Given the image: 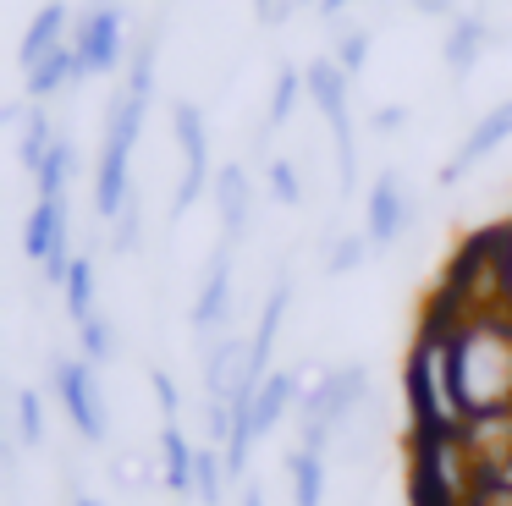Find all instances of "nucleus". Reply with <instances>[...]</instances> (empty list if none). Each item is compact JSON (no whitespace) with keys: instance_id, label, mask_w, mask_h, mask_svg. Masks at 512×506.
Instances as JSON below:
<instances>
[{"instance_id":"1","label":"nucleus","mask_w":512,"mask_h":506,"mask_svg":"<svg viewBox=\"0 0 512 506\" xmlns=\"http://www.w3.org/2000/svg\"><path fill=\"white\" fill-rule=\"evenodd\" d=\"M155 94V33L133 44V66L127 83L116 88L111 110H105V143H100V165H94V209L105 220L122 215V204L133 198V149L144 132V110Z\"/></svg>"},{"instance_id":"2","label":"nucleus","mask_w":512,"mask_h":506,"mask_svg":"<svg viewBox=\"0 0 512 506\" xmlns=\"http://www.w3.org/2000/svg\"><path fill=\"white\" fill-rule=\"evenodd\" d=\"M452 341V374L468 418L512 413V314H479L446 330Z\"/></svg>"},{"instance_id":"3","label":"nucleus","mask_w":512,"mask_h":506,"mask_svg":"<svg viewBox=\"0 0 512 506\" xmlns=\"http://www.w3.org/2000/svg\"><path fill=\"white\" fill-rule=\"evenodd\" d=\"M501 308H507V292H501V226H490V231H474V237L452 253V264H446L424 319L452 330V325H463V319L501 314Z\"/></svg>"},{"instance_id":"4","label":"nucleus","mask_w":512,"mask_h":506,"mask_svg":"<svg viewBox=\"0 0 512 506\" xmlns=\"http://www.w3.org/2000/svg\"><path fill=\"white\" fill-rule=\"evenodd\" d=\"M402 391H408V418L413 435H463L468 413L463 396H457V374H452V341L441 325L424 319L419 336L408 352V374H402Z\"/></svg>"},{"instance_id":"5","label":"nucleus","mask_w":512,"mask_h":506,"mask_svg":"<svg viewBox=\"0 0 512 506\" xmlns=\"http://www.w3.org/2000/svg\"><path fill=\"white\" fill-rule=\"evenodd\" d=\"M369 402H375V380H369L364 363H342V369L320 374L298 402V446L325 457Z\"/></svg>"},{"instance_id":"6","label":"nucleus","mask_w":512,"mask_h":506,"mask_svg":"<svg viewBox=\"0 0 512 506\" xmlns=\"http://www.w3.org/2000/svg\"><path fill=\"white\" fill-rule=\"evenodd\" d=\"M303 88H309L314 110H320L325 127H331V143H336V193L353 198V187H358V138H353V110H347L353 77L336 66V55H320V61H309V72H303Z\"/></svg>"},{"instance_id":"7","label":"nucleus","mask_w":512,"mask_h":506,"mask_svg":"<svg viewBox=\"0 0 512 506\" xmlns=\"http://www.w3.org/2000/svg\"><path fill=\"white\" fill-rule=\"evenodd\" d=\"M50 391L67 407L72 429H78L89 446H105V435H111V407H105L94 363L89 358H50Z\"/></svg>"},{"instance_id":"8","label":"nucleus","mask_w":512,"mask_h":506,"mask_svg":"<svg viewBox=\"0 0 512 506\" xmlns=\"http://www.w3.org/2000/svg\"><path fill=\"white\" fill-rule=\"evenodd\" d=\"M171 132H177V149H182V182H177V193H171V215H188L204 198V187H215L204 110L193 105V99H177V105H171Z\"/></svg>"},{"instance_id":"9","label":"nucleus","mask_w":512,"mask_h":506,"mask_svg":"<svg viewBox=\"0 0 512 506\" xmlns=\"http://www.w3.org/2000/svg\"><path fill=\"white\" fill-rule=\"evenodd\" d=\"M72 220H67V198H34V209H28V231H23V253L45 270L50 286H67L72 275Z\"/></svg>"},{"instance_id":"10","label":"nucleus","mask_w":512,"mask_h":506,"mask_svg":"<svg viewBox=\"0 0 512 506\" xmlns=\"http://www.w3.org/2000/svg\"><path fill=\"white\" fill-rule=\"evenodd\" d=\"M72 44H78L83 77L116 72L127 55V11L122 6H83L78 28H72Z\"/></svg>"},{"instance_id":"11","label":"nucleus","mask_w":512,"mask_h":506,"mask_svg":"<svg viewBox=\"0 0 512 506\" xmlns=\"http://www.w3.org/2000/svg\"><path fill=\"white\" fill-rule=\"evenodd\" d=\"M413 231V198H408V182L397 171H380L369 182V198H364V237L375 253H391L402 237Z\"/></svg>"},{"instance_id":"12","label":"nucleus","mask_w":512,"mask_h":506,"mask_svg":"<svg viewBox=\"0 0 512 506\" xmlns=\"http://www.w3.org/2000/svg\"><path fill=\"white\" fill-rule=\"evenodd\" d=\"M188 319H193V330H199V347L232 330V242L215 248V259H210V270H204V286H199V297H193Z\"/></svg>"},{"instance_id":"13","label":"nucleus","mask_w":512,"mask_h":506,"mask_svg":"<svg viewBox=\"0 0 512 506\" xmlns=\"http://www.w3.org/2000/svg\"><path fill=\"white\" fill-rule=\"evenodd\" d=\"M243 380H248V336L226 330V336L204 341V347H199V385H204V396L232 402Z\"/></svg>"},{"instance_id":"14","label":"nucleus","mask_w":512,"mask_h":506,"mask_svg":"<svg viewBox=\"0 0 512 506\" xmlns=\"http://www.w3.org/2000/svg\"><path fill=\"white\" fill-rule=\"evenodd\" d=\"M507 138H512V99H501V105H490L485 116H479L474 127H468V138L457 143V154L441 165V182H446V187L463 182V176L474 171V165L485 160V154H496Z\"/></svg>"},{"instance_id":"15","label":"nucleus","mask_w":512,"mask_h":506,"mask_svg":"<svg viewBox=\"0 0 512 506\" xmlns=\"http://www.w3.org/2000/svg\"><path fill=\"white\" fill-rule=\"evenodd\" d=\"M210 193H215V215H221L226 242H243L248 237V220H254V182H248V171L237 160L221 165Z\"/></svg>"},{"instance_id":"16","label":"nucleus","mask_w":512,"mask_h":506,"mask_svg":"<svg viewBox=\"0 0 512 506\" xmlns=\"http://www.w3.org/2000/svg\"><path fill=\"white\" fill-rule=\"evenodd\" d=\"M298 402H303V380H298V369H270V374H265V385L254 391V407H248V418H254L259 435H270V429H276Z\"/></svg>"},{"instance_id":"17","label":"nucleus","mask_w":512,"mask_h":506,"mask_svg":"<svg viewBox=\"0 0 512 506\" xmlns=\"http://www.w3.org/2000/svg\"><path fill=\"white\" fill-rule=\"evenodd\" d=\"M490 39H496V33H490V22L474 17V11H463L457 22H446V44H441L446 72H452V77H468V72L479 66V55H485Z\"/></svg>"},{"instance_id":"18","label":"nucleus","mask_w":512,"mask_h":506,"mask_svg":"<svg viewBox=\"0 0 512 506\" xmlns=\"http://www.w3.org/2000/svg\"><path fill=\"white\" fill-rule=\"evenodd\" d=\"M72 28H78V22H72V11L61 6V0H50V6L28 22V33H23V72H34L45 55H56L61 44L72 39Z\"/></svg>"},{"instance_id":"19","label":"nucleus","mask_w":512,"mask_h":506,"mask_svg":"<svg viewBox=\"0 0 512 506\" xmlns=\"http://www.w3.org/2000/svg\"><path fill=\"white\" fill-rule=\"evenodd\" d=\"M193 468H199V451L188 446V435H182L177 418H171V424L160 429V479H166V490L193 495Z\"/></svg>"},{"instance_id":"20","label":"nucleus","mask_w":512,"mask_h":506,"mask_svg":"<svg viewBox=\"0 0 512 506\" xmlns=\"http://www.w3.org/2000/svg\"><path fill=\"white\" fill-rule=\"evenodd\" d=\"M83 77V66H78V44H61L56 55H45V61L34 66V72H28V99H34V105H45V99H56L61 88L67 83H78Z\"/></svg>"},{"instance_id":"21","label":"nucleus","mask_w":512,"mask_h":506,"mask_svg":"<svg viewBox=\"0 0 512 506\" xmlns=\"http://www.w3.org/2000/svg\"><path fill=\"white\" fill-rule=\"evenodd\" d=\"M61 297H67V314H72V325H83L89 314H100V264H94V253H78L72 259V275H67V286H61Z\"/></svg>"},{"instance_id":"22","label":"nucleus","mask_w":512,"mask_h":506,"mask_svg":"<svg viewBox=\"0 0 512 506\" xmlns=\"http://www.w3.org/2000/svg\"><path fill=\"white\" fill-rule=\"evenodd\" d=\"M287 473H292V506H325V457L320 451L292 446Z\"/></svg>"},{"instance_id":"23","label":"nucleus","mask_w":512,"mask_h":506,"mask_svg":"<svg viewBox=\"0 0 512 506\" xmlns=\"http://www.w3.org/2000/svg\"><path fill=\"white\" fill-rule=\"evenodd\" d=\"M72 176H78V149H72V138L61 132V138H56V149L45 154V165L34 171V187H39V198H67Z\"/></svg>"},{"instance_id":"24","label":"nucleus","mask_w":512,"mask_h":506,"mask_svg":"<svg viewBox=\"0 0 512 506\" xmlns=\"http://www.w3.org/2000/svg\"><path fill=\"white\" fill-rule=\"evenodd\" d=\"M56 121H50L45 105H28V121H23V143H17V160H23V171H39L45 165V154L56 149Z\"/></svg>"},{"instance_id":"25","label":"nucleus","mask_w":512,"mask_h":506,"mask_svg":"<svg viewBox=\"0 0 512 506\" xmlns=\"http://www.w3.org/2000/svg\"><path fill=\"white\" fill-rule=\"evenodd\" d=\"M226 484H232V473H226V451H221V446H199V468H193V495H199L204 506H221Z\"/></svg>"},{"instance_id":"26","label":"nucleus","mask_w":512,"mask_h":506,"mask_svg":"<svg viewBox=\"0 0 512 506\" xmlns=\"http://www.w3.org/2000/svg\"><path fill=\"white\" fill-rule=\"evenodd\" d=\"M369 253H375V248H369L364 231H336V237L325 242V275H353Z\"/></svg>"},{"instance_id":"27","label":"nucleus","mask_w":512,"mask_h":506,"mask_svg":"<svg viewBox=\"0 0 512 506\" xmlns=\"http://www.w3.org/2000/svg\"><path fill=\"white\" fill-rule=\"evenodd\" d=\"M78 358H89L94 369L116 358V330H111V319H105V314H89L78 325Z\"/></svg>"},{"instance_id":"28","label":"nucleus","mask_w":512,"mask_h":506,"mask_svg":"<svg viewBox=\"0 0 512 506\" xmlns=\"http://www.w3.org/2000/svg\"><path fill=\"white\" fill-rule=\"evenodd\" d=\"M138 242H144V198H138V187H133V198L122 204V215L111 220V253H133Z\"/></svg>"},{"instance_id":"29","label":"nucleus","mask_w":512,"mask_h":506,"mask_svg":"<svg viewBox=\"0 0 512 506\" xmlns=\"http://www.w3.org/2000/svg\"><path fill=\"white\" fill-rule=\"evenodd\" d=\"M309 94V88H303V72L298 66H281V77H276V94H270V116H265V127H281V121L292 116V110H298V99Z\"/></svg>"},{"instance_id":"30","label":"nucleus","mask_w":512,"mask_h":506,"mask_svg":"<svg viewBox=\"0 0 512 506\" xmlns=\"http://www.w3.org/2000/svg\"><path fill=\"white\" fill-rule=\"evenodd\" d=\"M17 446H45V402H39V391H23L17 396Z\"/></svg>"},{"instance_id":"31","label":"nucleus","mask_w":512,"mask_h":506,"mask_svg":"<svg viewBox=\"0 0 512 506\" xmlns=\"http://www.w3.org/2000/svg\"><path fill=\"white\" fill-rule=\"evenodd\" d=\"M369 39H375L369 28L336 33V66H342L347 77H358V72H364V61H369Z\"/></svg>"},{"instance_id":"32","label":"nucleus","mask_w":512,"mask_h":506,"mask_svg":"<svg viewBox=\"0 0 512 506\" xmlns=\"http://www.w3.org/2000/svg\"><path fill=\"white\" fill-rule=\"evenodd\" d=\"M265 182H270V193H276V204H303V182H298V165L292 160H270Z\"/></svg>"},{"instance_id":"33","label":"nucleus","mask_w":512,"mask_h":506,"mask_svg":"<svg viewBox=\"0 0 512 506\" xmlns=\"http://www.w3.org/2000/svg\"><path fill=\"white\" fill-rule=\"evenodd\" d=\"M149 385H155L160 413H166V418H177V402H182V396H177V385H171V374H166V369H155V374H149Z\"/></svg>"},{"instance_id":"34","label":"nucleus","mask_w":512,"mask_h":506,"mask_svg":"<svg viewBox=\"0 0 512 506\" xmlns=\"http://www.w3.org/2000/svg\"><path fill=\"white\" fill-rule=\"evenodd\" d=\"M369 127L375 132H402L408 127V105H380L375 116H369Z\"/></svg>"},{"instance_id":"35","label":"nucleus","mask_w":512,"mask_h":506,"mask_svg":"<svg viewBox=\"0 0 512 506\" xmlns=\"http://www.w3.org/2000/svg\"><path fill=\"white\" fill-rule=\"evenodd\" d=\"M501 292H507V314H512V220L501 226Z\"/></svg>"},{"instance_id":"36","label":"nucleus","mask_w":512,"mask_h":506,"mask_svg":"<svg viewBox=\"0 0 512 506\" xmlns=\"http://www.w3.org/2000/svg\"><path fill=\"white\" fill-rule=\"evenodd\" d=\"M413 11H419V17H446V22L463 17V11H457V0H413Z\"/></svg>"},{"instance_id":"37","label":"nucleus","mask_w":512,"mask_h":506,"mask_svg":"<svg viewBox=\"0 0 512 506\" xmlns=\"http://www.w3.org/2000/svg\"><path fill=\"white\" fill-rule=\"evenodd\" d=\"M347 6H353V0H325L320 11H325V17H336V11H347Z\"/></svg>"},{"instance_id":"38","label":"nucleus","mask_w":512,"mask_h":506,"mask_svg":"<svg viewBox=\"0 0 512 506\" xmlns=\"http://www.w3.org/2000/svg\"><path fill=\"white\" fill-rule=\"evenodd\" d=\"M72 506H100V501H94V495H78V501H72Z\"/></svg>"},{"instance_id":"39","label":"nucleus","mask_w":512,"mask_h":506,"mask_svg":"<svg viewBox=\"0 0 512 506\" xmlns=\"http://www.w3.org/2000/svg\"><path fill=\"white\" fill-rule=\"evenodd\" d=\"M292 6H325V0H292Z\"/></svg>"}]
</instances>
